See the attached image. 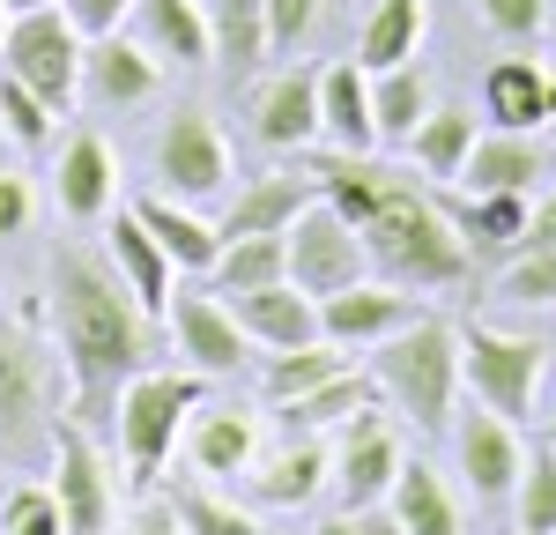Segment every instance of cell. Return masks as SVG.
Listing matches in <instances>:
<instances>
[{"label":"cell","instance_id":"6da1fadb","mask_svg":"<svg viewBox=\"0 0 556 535\" xmlns=\"http://www.w3.org/2000/svg\"><path fill=\"white\" fill-rule=\"evenodd\" d=\"M304 164L298 172L356 223V238H364V268L379 275V283H401V290H460L475 275V253L468 238L453 231L445 216V201L416 186V172H401V164H371V149L364 157H349V149H327V141H312L298 149Z\"/></svg>","mask_w":556,"mask_h":535},{"label":"cell","instance_id":"7a4b0ae2","mask_svg":"<svg viewBox=\"0 0 556 535\" xmlns=\"http://www.w3.org/2000/svg\"><path fill=\"white\" fill-rule=\"evenodd\" d=\"M52 327H60V364L75 380V416L89 432H112V401L134 372L156 357V320L134 306L119 268L97 261L89 246L52 253Z\"/></svg>","mask_w":556,"mask_h":535},{"label":"cell","instance_id":"3957f363","mask_svg":"<svg viewBox=\"0 0 556 535\" xmlns=\"http://www.w3.org/2000/svg\"><path fill=\"white\" fill-rule=\"evenodd\" d=\"M371 380L401 416H416V432H445L453 395H460V327L438 312H416L408 327L371 343Z\"/></svg>","mask_w":556,"mask_h":535},{"label":"cell","instance_id":"277c9868","mask_svg":"<svg viewBox=\"0 0 556 535\" xmlns=\"http://www.w3.org/2000/svg\"><path fill=\"white\" fill-rule=\"evenodd\" d=\"M193 401H208L201 387V372L186 364V372H134L119 401H112V439L127 453V484H156L164 476V461H172V446L186 439V416H193Z\"/></svg>","mask_w":556,"mask_h":535},{"label":"cell","instance_id":"5b68a950","mask_svg":"<svg viewBox=\"0 0 556 535\" xmlns=\"http://www.w3.org/2000/svg\"><path fill=\"white\" fill-rule=\"evenodd\" d=\"M542 372H549V350H542L534 335L482 327V320L460 327V380H468L475 401H482V409H497L505 424H527V416H534Z\"/></svg>","mask_w":556,"mask_h":535},{"label":"cell","instance_id":"8992f818","mask_svg":"<svg viewBox=\"0 0 556 535\" xmlns=\"http://www.w3.org/2000/svg\"><path fill=\"white\" fill-rule=\"evenodd\" d=\"M0 453L8 461L52 453V357L15 320H0Z\"/></svg>","mask_w":556,"mask_h":535},{"label":"cell","instance_id":"52a82bcc","mask_svg":"<svg viewBox=\"0 0 556 535\" xmlns=\"http://www.w3.org/2000/svg\"><path fill=\"white\" fill-rule=\"evenodd\" d=\"M83 30L67 23V8H30V15H8V38H0V67L23 89H38L52 112H67L83 97Z\"/></svg>","mask_w":556,"mask_h":535},{"label":"cell","instance_id":"ba28073f","mask_svg":"<svg viewBox=\"0 0 556 535\" xmlns=\"http://www.w3.org/2000/svg\"><path fill=\"white\" fill-rule=\"evenodd\" d=\"M52 498H60V521L67 535H112L119 513V484H112V461L89 424H52Z\"/></svg>","mask_w":556,"mask_h":535},{"label":"cell","instance_id":"9c48e42d","mask_svg":"<svg viewBox=\"0 0 556 535\" xmlns=\"http://www.w3.org/2000/svg\"><path fill=\"white\" fill-rule=\"evenodd\" d=\"M282 253H290V283H298L304 298H327V290H342V283L364 275V238H356V223L327 194H312L298 216H290Z\"/></svg>","mask_w":556,"mask_h":535},{"label":"cell","instance_id":"30bf717a","mask_svg":"<svg viewBox=\"0 0 556 535\" xmlns=\"http://www.w3.org/2000/svg\"><path fill=\"white\" fill-rule=\"evenodd\" d=\"M156 178L172 201H193L208 209L215 194H230V149H223V127H215L201 104H178L164 134H156Z\"/></svg>","mask_w":556,"mask_h":535},{"label":"cell","instance_id":"8fae6325","mask_svg":"<svg viewBox=\"0 0 556 535\" xmlns=\"http://www.w3.org/2000/svg\"><path fill=\"white\" fill-rule=\"evenodd\" d=\"M156 83H164V60L134 30H104V38L83 45V97L97 112H134V104L156 97Z\"/></svg>","mask_w":556,"mask_h":535},{"label":"cell","instance_id":"7c38bea8","mask_svg":"<svg viewBox=\"0 0 556 535\" xmlns=\"http://www.w3.org/2000/svg\"><path fill=\"white\" fill-rule=\"evenodd\" d=\"M416 312H424V298H408L401 283H379V275L364 283V275H356V283H342V290L319 298V335L342 343V350H371L379 335L408 327Z\"/></svg>","mask_w":556,"mask_h":535},{"label":"cell","instance_id":"4fadbf2b","mask_svg":"<svg viewBox=\"0 0 556 535\" xmlns=\"http://www.w3.org/2000/svg\"><path fill=\"white\" fill-rule=\"evenodd\" d=\"M401 461H408V453H401V439H393V424H386L379 409H356L342 453H334V490H342L349 513H356V506H386Z\"/></svg>","mask_w":556,"mask_h":535},{"label":"cell","instance_id":"5bb4252c","mask_svg":"<svg viewBox=\"0 0 556 535\" xmlns=\"http://www.w3.org/2000/svg\"><path fill=\"white\" fill-rule=\"evenodd\" d=\"M445 432H453V453H460V476H468L475 498H513L519 469H527L519 424H505L497 409H468V416L445 424Z\"/></svg>","mask_w":556,"mask_h":535},{"label":"cell","instance_id":"9a60e30c","mask_svg":"<svg viewBox=\"0 0 556 535\" xmlns=\"http://www.w3.org/2000/svg\"><path fill=\"white\" fill-rule=\"evenodd\" d=\"M52 194H60V216L75 223H104L119 209V164L104 149V134H67L60 141V172H52Z\"/></svg>","mask_w":556,"mask_h":535},{"label":"cell","instance_id":"2e32d148","mask_svg":"<svg viewBox=\"0 0 556 535\" xmlns=\"http://www.w3.org/2000/svg\"><path fill=\"white\" fill-rule=\"evenodd\" d=\"M127 30L164 67H215V38H208V0H134Z\"/></svg>","mask_w":556,"mask_h":535},{"label":"cell","instance_id":"e0dca14e","mask_svg":"<svg viewBox=\"0 0 556 535\" xmlns=\"http://www.w3.org/2000/svg\"><path fill=\"white\" fill-rule=\"evenodd\" d=\"M172 335H178V357L201 372V380H215V372H238L245 357H253V335L230 320V306H215V298H172Z\"/></svg>","mask_w":556,"mask_h":535},{"label":"cell","instance_id":"ac0fdd59","mask_svg":"<svg viewBox=\"0 0 556 535\" xmlns=\"http://www.w3.org/2000/svg\"><path fill=\"white\" fill-rule=\"evenodd\" d=\"M482 120L490 127H513V134H534L556 120V67L549 60H497L482 75Z\"/></svg>","mask_w":556,"mask_h":535},{"label":"cell","instance_id":"d6986e66","mask_svg":"<svg viewBox=\"0 0 556 535\" xmlns=\"http://www.w3.org/2000/svg\"><path fill=\"white\" fill-rule=\"evenodd\" d=\"M253 506H275V513H290V506H312L319 490H327V476H334V453L319 446V432H304V439L275 446V453H253Z\"/></svg>","mask_w":556,"mask_h":535},{"label":"cell","instance_id":"ffe728a7","mask_svg":"<svg viewBox=\"0 0 556 535\" xmlns=\"http://www.w3.org/2000/svg\"><path fill=\"white\" fill-rule=\"evenodd\" d=\"M186 453L201 476H245L260 453V416L238 401H193L186 416Z\"/></svg>","mask_w":556,"mask_h":535},{"label":"cell","instance_id":"44dd1931","mask_svg":"<svg viewBox=\"0 0 556 535\" xmlns=\"http://www.w3.org/2000/svg\"><path fill=\"white\" fill-rule=\"evenodd\" d=\"M230 320L253 335V350H298L319 335V298H304L298 283H260V290H230Z\"/></svg>","mask_w":556,"mask_h":535},{"label":"cell","instance_id":"7402d4cb","mask_svg":"<svg viewBox=\"0 0 556 535\" xmlns=\"http://www.w3.org/2000/svg\"><path fill=\"white\" fill-rule=\"evenodd\" d=\"M112 268H119V283L134 290V306L149 312V320H164L172 312V290H178V268H172V253L149 238V223L134 216V209H119L112 216Z\"/></svg>","mask_w":556,"mask_h":535},{"label":"cell","instance_id":"603a6c76","mask_svg":"<svg viewBox=\"0 0 556 535\" xmlns=\"http://www.w3.org/2000/svg\"><path fill=\"white\" fill-rule=\"evenodd\" d=\"M475 194H534V178H549V149H542V134H475L468 164H460Z\"/></svg>","mask_w":556,"mask_h":535},{"label":"cell","instance_id":"cb8c5ba5","mask_svg":"<svg viewBox=\"0 0 556 535\" xmlns=\"http://www.w3.org/2000/svg\"><path fill=\"white\" fill-rule=\"evenodd\" d=\"M134 216L149 223V238L172 253L178 275H208L215 253H223V231H215V216H201L193 201H172V194H141V201H134Z\"/></svg>","mask_w":556,"mask_h":535},{"label":"cell","instance_id":"d4e9b609","mask_svg":"<svg viewBox=\"0 0 556 535\" xmlns=\"http://www.w3.org/2000/svg\"><path fill=\"white\" fill-rule=\"evenodd\" d=\"M260 141L267 149H312L319 141V67H282L275 83L260 89Z\"/></svg>","mask_w":556,"mask_h":535},{"label":"cell","instance_id":"484cf974","mask_svg":"<svg viewBox=\"0 0 556 535\" xmlns=\"http://www.w3.org/2000/svg\"><path fill=\"white\" fill-rule=\"evenodd\" d=\"M312 194H319V186H312L304 172H260V178H245V186L230 194V209L215 216V231H223V238H260V231H290V216H298Z\"/></svg>","mask_w":556,"mask_h":535},{"label":"cell","instance_id":"4316f807","mask_svg":"<svg viewBox=\"0 0 556 535\" xmlns=\"http://www.w3.org/2000/svg\"><path fill=\"white\" fill-rule=\"evenodd\" d=\"M319 141L327 149H349V157H364L379 127H371V75L342 60V67H319Z\"/></svg>","mask_w":556,"mask_h":535},{"label":"cell","instance_id":"83f0119b","mask_svg":"<svg viewBox=\"0 0 556 535\" xmlns=\"http://www.w3.org/2000/svg\"><path fill=\"white\" fill-rule=\"evenodd\" d=\"M386 513L401 521V535H460L468 528L453 484H445L430 461H401V476H393V490H386Z\"/></svg>","mask_w":556,"mask_h":535},{"label":"cell","instance_id":"f1b7e54d","mask_svg":"<svg viewBox=\"0 0 556 535\" xmlns=\"http://www.w3.org/2000/svg\"><path fill=\"white\" fill-rule=\"evenodd\" d=\"M445 216L468 238L475 261H490V253H519L534 209H527V194H475V201H445Z\"/></svg>","mask_w":556,"mask_h":535},{"label":"cell","instance_id":"f546056e","mask_svg":"<svg viewBox=\"0 0 556 535\" xmlns=\"http://www.w3.org/2000/svg\"><path fill=\"white\" fill-rule=\"evenodd\" d=\"M424 23H430L424 0H379V8H371V23H364V38H356V67H364V75H379V67L416 60Z\"/></svg>","mask_w":556,"mask_h":535},{"label":"cell","instance_id":"4dcf8cb0","mask_svg":"<svg viewBox=\"0 0 556 535\" xmlns=\"http://www.w3.org/2000/svg\"><path fill=\"white\" fill-rule=\"evenodd\" d=\"M401 149H416L424 178L445 186V178H460V164H468V149H475V112H460V104H430Z\"/></svg>","mask_w":556,"mask_h":535},{"label":"cell","instance_id":"1f68e13d","mask_svg":"<svg viewBox=\"0 0 556 535\" xmlns=\"http://www.w3.org/2000/svg\"><path fill=\"white\" fill-rule=\"evenodd\" d=\"M208 38H215V67H230V75H253L260 60H275L260 0H208Z\"/></svg>","mask_w":556,"mask_h":535},{"label":"cell","instance_id":"d6a6232c","mask_svg":"<svg viewBox=\"0 0 556 535\" xmlns=\"http://www.w3.org/2000/svg\"><path fill=\"white\" fill-rule=\"evenodd\" d=\"M424 112H430V75L416 67V60L371 75V127H379V141H408Z\"/></svg>","mask_w":556,"mask_h":535},{"label":"cell","instance_id":"836d02e7","mask_svg":"<svg viewBox=\"0 0 556 535\" xmlns=\"http://www.w3.org/2000/svg\"><path fill=\"white\" fill-rule=\"evenodd\" d=\"M334 372H349V350H342V343H327V335H312V343H298V350H275V357H267L260 387H267V401L282 409V401L312 395V387H319V380H334Z\"/></svg>","mask_w":556,"mask_h":535},{"label":"cell","instance_id":"e575fe53","mask_svg":"<svg viewBox=\"0 0 556 535\" xmlns=\"http://www.w3.org/2000/svg\"><path fill=\"white\" fill-rule=\"evenodd\" d=\"M215 290H260V283H290V253H282V231H260V238H223L215 253Z\"/></svg>","mask_w":556,"mask_h":535},{"label":"cell","instance_id":"d590c367","mask_svg":"<svg viewBox=\"0 0 556 535\" xmlns=\"http://www.w3.org/2000/svg\"><path fill=\"white\" fill-rule=\"evenodd\" d=\"M371 395H379V380H356V372H334V380H319L312 395L282 401V416H290L298 432H334V424H349L356 409H371Z\"/></svg>","mask_w":556,"mask_h":535},{"label":"cell","instance_id":"8d00e7d4","mask_svg":"<svg viewBox=\"0 0 556 535\" xmlns=\"http://www.w3.org/2000/svg\"><path fill=\"white\" fill-rule=\"evenodd\" d=\"M52 104H45L38 89H23L8 67H0V134H8V149H23V157H38V149H52Z\"/></svg>","mask_w":556,"mask_h":535},{"label":"cell","instance_id":"74e56055","mask_svg":"<svg viewBox=\"0 0 556 535\" xmlns=\"http://www.w3.org/2000/svg\"><path fill=\"white\" fill-rule=\"evenodd\" d=\"M172 513L186 535H260V521L245 506H230V498H215L208 484H178L172 490Z\"/></svg>","mask_w":556,"mask_h":535},{"label":"cell","instance_id":"f35d334b","mask_svg":"<svg viewBox=\"0 0 556 535\" xmlns=\"http://www.w3.org/2000/svg\"><path fill=\"white\" fill-rule=\"evenodd\" d=\"M519 535H556V446H542L527 469H519Z\"/></svg>","mask_w":556,"mask_h":535},{"label":"cell","instance_id":"ab89813d","mask_svg":"<svg viewBox=\"0 0 556 535\" xmlns=\"http://www.w3.org/2000/svg\"><path fill=\"white\" fill-rule=\"evenodd\" d=\"M0 535H67L52 484H15V490H8V506H0Z\"/></svg>","mask_w":556,"mask_h":535},{"label":"cell","instance_id":"60d3db41","mask_svg":"<svg viewBox=\"0 0 556 535\" xmlns=\"http://www.w3.org/2000/svg\"><path fill=\"white\" fill-rule=\"evenodd\" d=\"M505 306H556V253L542 246H519V261L505 268Z\"/></svg>","mask_w":556,"mask_h":535},{"label":"cell","instance_id":"b9f144b4","mask_svg":"<svg viewBox=\"0 0 556 535\" xmlns=\"http://www.w3.org/2000/svg\"><path fill=\"white\" fill-rule=\"evenodd\" d=\"M260 8H267V52L275 60H290L319 23V0H260Z\"/></svg>","mask_w":556,"mask_h":535},{"label":"cell","instance_id":"7bdbcfd3","mask_svg":"<svg viewBox=\"0 0 556 535\" xmlns=\"http://www.w3.org/2000/svg\"><path fill=\"white\" fill-rule=\"evenodd\" d=\"M475 8H482V23L497 38H534L549 23V0H475Z\"/></svg>","mask_w":556,"mask_h":535},{"label":"cell","instance_id":"ee69618b","mask_svg":"<svg viewBox=\"0 0 556 535\" xmlns=\"http://www.w3.org/2000/svg\"><path fill=\"white\" fill-rule=\"evenodd\" d=\"M60 8H67V23H75L83 38H104V30H127L134 0H60Z\"/></svg>","mask_w":556,"mask_h":535},{"label":"cell","instance_id":"f6af8a7d","mask_svg":"<svg viewBox=\"0 0 556 535\" xmlns=\"http://www.w3.org/2000/svg\"><path fill=\"white\" fill-rule=\"evenodd\" d=\"M23 223H30V178L0 164V238H23Z\"/></svg>","mask_w":556,"mask_h":535},{"label":"cell","instance_id":"bcb514c9","mask_svg":"<svg viewBox=\"0 0 556 535\" xmlns=\"http://www.w3.org/2000/svg\"><path fill=\"white\" fill-rule=\"evenodd\" d=\"M127 535H186V528H178L172 498H149V506H141V513L127 521Z\"/></svg>","mask_w":556,"mask_h":535},{"label":"cell","instance_id":"7dc6e473","mask_svg":"<svg viewBox=\"0 0 556 535\" xmlns=\"http://www.w3.org/2000/svg\"><path fill=\"white\" fill-rule=\"evenodd\" d=\"M519 246H542V253H556V186H549V201H534V216H527V238Z\"/></svg>","mask_w":556,"mask_h":535},{"label":"cell","instance_id":"c3c4849f","mask_svg":"<svg viewBox=\"0 0 556 535\" xmlns=\"http://www.w3.org/2000/svg\"><path fill=\"white\" fill-rule=\"evenodd\" d=\"M356 535H401V521L386 506H356Z\"/></svg>","mask_w":556,"mask_h":535},{"label":"cell","instance_id":"681fc988","mask_svg":"<svg viewBox=\"0 0 556 535\" xmlns=\"http://www.w3.org/2000/svg\"><path fill=\"white\" fill-rule=\"evenodd\" d=\"M312 535H356V513H349V506H342L334 521H319V528H312Z\"/></svg>","mask_w":556,"mask_h":535},{"label":"cell","instance_id":"f907efd6","mask_svg":"<svg viewBox=\"0 0 556 535\" xmlns=\"http://www.w3.org/2000/svg\"><path fill=\"white\" fill-rule=\"evenodd\" d=\"M8 15H30V8H60V0H0Z\"/></svg>","mask_w":556,"mask_h":535},{"label":"cell","instance_id":"816d5d0a","mask_svg":"<svg viewBox=\"0 0 556 535\" xmlns=\"http://www.w3.org/2000/svg\"><path fill=\"white\" fill-rule=\"evenodd\" d=\"M0 38H8V8H0Z\"/></svg>","mask_w":556,"mask_h":535},{"label":"cell","instance_id":"f5cc1de1","mask_svg":"<svg viewBox=\"0 0 556 535\" xmlns=\"http://www.w3.org/2000/svg\"><path fill=\"white\" fill-rule=\"evenodd\" d=\"M0 157H8V134H0Z\"/></svg>","mask_w":556,"mask_h":535},{"label":"cell","instance_id":"db71d44e","mask_svg":"<svg viewBox=\"0 0 556 535\" xmlns=\"http://www.w3.org/2000/svg\"><path fill=\"white\" fill-rule=\"evenodd\" d=\"M549 67H556V52H549Z\"/></svg>","mask_w":556,"mask_h":535},{"label":"cell","instance_id":"11a10c76","mask_svg":"<svg viewBox=\"0 0 556 535\" xmlns=\"http://www.w3.org/2000/svg\"><path fill=\"white\" fill-rule=\"evenodd\" d=\"M549 424H556V416H549Z\"/></svg>","mask_w":556,"mask_h":535}]
</instances>
